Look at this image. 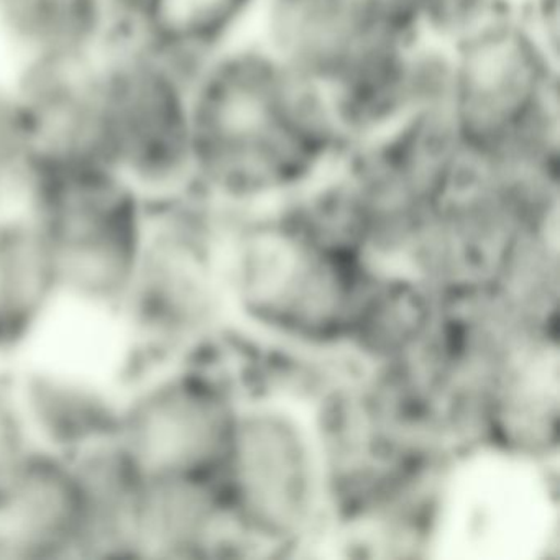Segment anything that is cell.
<instances>
[{"label":"cell","instance_id":"obj_1","mask_svg":"<svg viewBox=\"0 0 560 560\" xmlns=\"http://www.w3.org/2000/svg\"><path fill=\"white\" fill-rule=\"evenodd\" d=\"M189 100L191 192L221 212L284 205L350 145L327 88L254 32L192 68Z\"/></svg>","mask_w":560,"mask_h":560},{"label":"cell","instance_id":"obj_2","mask_svg":"<svg viewBox=\"0 0 560 560\" xmlns=\"http://www.w3.org/2000/svg\"><path fill=\"white\" fill-rule=\"evenodd\" d=\"M18 205L40 232L63 304L116 317L149 247L152 205L94 156L32 170Z\"/></svg>","mask_w":560,"mask_h":560},{"label":"cell","instance_id":"obj_3","mask_svg":"<svg viewBox=\"0 0 560 560\" xmlns=\"http://www.w3.org/2000/svg\"><path fill=\"white\" fill-rule=\"evenodd\" d=\"M448 50L445 110L468 155L560 159V48L514 0Z\"/></svg>","mask_w":560,"mask_h":560},{"label":"cell","instance_id":"obj_4","mask_svg":"<svg viewBox=\"0 0 560 560\" xmlns=\"http://www.w3.org/2000/svg\"><path fill=\"white\" fill-rule=\"evenodd\" d=\"M191 70L117 38L94 67L96 153L150 205L191 192Z\"/></svg>","mask_w":560,"mask_h":560},{"label":"cell","instance_id":"obj_5","mask_svg":"<svg viewBox=\"0 0 560 560\" xmlns=\"http://www.w3.org/2000/svg\"><path fill=\"white\" fill-rule=\"evenodd\" d=\"M130 376L110 434L117 460L140 485H202L222 442L218 402L186 360Z\"/></svg>","mask_w":560,"mask_h":560},{"label":"cell","instance_id":"obj_6","mask_svg":"<svg viewBox=\"0 0 560 560\" xmlns=\"http://www.w3.org/2000/svg\"><path fill=\"white\" fill-rule=\"evenodd\" d=\"M252 32L327 91L424 37L421 0H260Z\"/></svg>","mask_w":560,"mask_h":560},{"label":"cell","instance_id":"obj_7","mask_svg":"<svg viewBox=\"0 0 560 560\" xmlns=\"http://www.w3.org/2000/svg\"><path fill=\"white\" fill-rule=\"evenodd\" d=\"M552 526L549 494L529 467L483 458L452 487L442 547L458 559H533L549 542Z\"/></svg>","mask_w":560,"mask_h":560},{"label":"cell","instance_id":"obj_8","mask_svg":"<svg viewBox=\"0 0 560 560\" xmlns=\"http://www.w3.org/2000/svg\"><path fill=\"white\" fill-rule=\"evenodd\" d=\"M90 504L73 458L37 444L0 474V560L86 557Z\"/></svg>","mask_w":560,"mask_h":560},{"label":"cell","instance_id":"obj_9","mask_svg":"<svg viewBox=\"0 0 560 560\" xmlns=\"http://www.w3.org/2000/svg\"><path fill=\"white\" fill-rule=\"evenodd\" d=\"M238 481L245 500L273 526L300 527L319 500V462L306 425L283 409H258L237 435Z\"/></svg>","mask_w":560,"mask_h":560},{"label":"cell","instance_id":"obj_10","mask_svg":"<svg viewBox=\"0 0 560 560\" xmlns=\"http://www.w3.org/2000/svg\"><path fill=\"white\" fill-rule=\"evenodd\" d=\"M116 40L107 0H0V51L8 70L96 60Z\"/></svg>","mask_w":560,"mask_h":560},{"label":"cell","instance_id":"obj_11","mask_svg":"<svg viewBox=\"0 0 560 560\" xmlns=\"http://www.w3.org/2000/svg\"><path fill=\"white\" fill-rule=\"evenodd\" d=\"M61 300L50 252L15 202L0 214V359L25 349Z\"/></svg>","mask_w":560,"mask_h":560},{"label":"cell","instance_id":"obj_12","mask_svg":"<svg viewBox=\"0 0 560 560\" xmlns=\"http://www.w3.org/2000/svg\"><path fill=\"white\" fill-rule=\"evenodd\" d=\"M513 0H421V28L429 40L452 48L500 14Z\"/></svg>","mask_w":560,"mask_h":560},{"label":"cell","instance_id":"obj_13","mask_svg":"<svg viewBox=\"0 0 560 560\" xmlns=\"http://www.w3.org/2000/svg\"><path fill=\"white\" fill-rule=\"evenodd\" d=\"M15 202H18V198H15L14 189L4 176L0 175V214Z\"/></svg>","mask_w":560,"mask_h":560}]
</instances>
